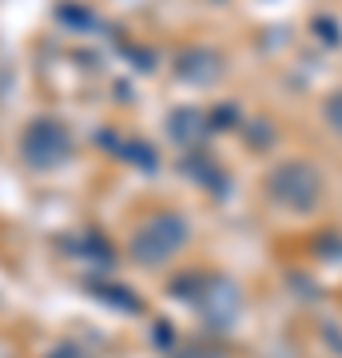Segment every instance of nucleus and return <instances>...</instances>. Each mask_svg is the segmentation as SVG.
<instances>
[{
  "label": "nucleus",
  "mask_w": 342,
  "mask_h": 358,
  "mask_svg": "<svg viewBox=\"0 0 342 358\" xmlns=\"http://www.w3.org/2000/svg\"><path fill=\"white\" fill-rule=\"evenodd\" d=\"M183 239H187V227H183L179 215H152L143 219L136 227V235H131V255L140 259L143 267H155V263L176 255L183 247Z\"/></svg>",
  "instance_id": "obj_1"
},
{
  "label": "nucleus",
  "mask_w": 342,
  "mask_h": 358,
  "mask_svg": "<svg viewBox=\"0 0 342 358\" xmlns=\"http://www.w3.org/2000/svg\"><path fill=\"white\" fill-rule=\"evenodd\" d=\"M327 120H330V124H334V128L342 131V92L327 100Z\"/></svg>",
  "instance_id": "obj_4"
},
{
  "label": "nucleus",
  "mask_w": 342,
  "mask_h": 358,
  "mask_svg": "<svg viewBox=\"0 0 342 358\" xmlns=\"http://www.w3.org/2000/svg\"><path fill=\"white\" fill-rule=\"evenodd\" d=\"M318 187H322V179L315 176V167H306V164H287V167H279V171L271 176V192H275V199L299 207V211L315 207Z\"/></svg>",
  "instance_id": "obj_3"
},
{
  "label": "nucleus",
  "mask_w": 342,
  "mask_h": 358,
  "mask_svg": "<svg viewBox=\"0 0 342 358\" xmlns=\"http://www.w3.org/2000/svg\"><path fill=\"white\" fill-rule=\"evenodd\" d=\"M72 152V140H68V131H64L60 120H32L20 136V155H24L28 164L36 167V171H48V167H60Z\"/></svg>",
  "instance_id": "obj_2"
}]
</instances>
